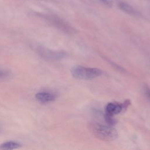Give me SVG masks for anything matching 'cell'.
I'll return each instance as SVG.
<instances>
[{"instance_id": "8992f818", "label": "cell", "mask_w": 150, "mask_h": 150, "mask_svg": "<svg viewBox=\"0 0 150 150\" xmlns=\"http://www.w3.org/2000/svg\"><path fill=\"white\" fill-rule=\"evenodd\" d=\"M117 5L118 8L122 11L123 12L127 13L128 15L138 16L139 15V13L135 9H134L132 6H131L127 2L123 1H118Z\"/></svg>"}, {"instance_id": "5b68a950", "label": "cell", "mask_w": 150, "mask_h": 150, "mask_svg": "<svg viewBox=\"0 0 150 150\" xmlns=\"http://www.w3.org/2000/svg\"><path fill=\"white\" fill-rule=\"evenodd\" d=\"M36 99L41 103H47L56 100V96L52 93L48 91H40L36 94Z\"/></svg>"}, {"instance_id": "277c9868", "label": "cell", "mask_w": 150, "mask_h": 150, "mask_svg": "<svg viewBox=\"0 0 150 150\" xmlns=\"http://www.w3.org/2000/svg\"><path fill=\"white\" fill-rule=\"evenodd\" d=\"M48 19L49 22L56 28L65 33H72L74 31V29L70 25L57 16H49L48 17Z\"/></svg>"}, {"instance_id": "3957f363", "label": "cell", "mask_w": 150, "mask_h": 150, "mask_svg": "<svg viewBox=\"0 0 150 150\" xmlns=\"http://www.w3.org/2000/svg\"><path fill=\"white\" fill-rule=\"evenodd\" d=\"M37 52L41 57L49 61L60 60L67 56L65 51L52 50L43 46H38Z\"/></svg>"}, {"instance_id": "7c38bea8", "label": "cell", "mask_w": 150, "mask_h": 150, "mask_svg": "<svg viewBox=\"0 0 150 150\" xmlns=\"http://www.w3.org/2000/svg\"><path fill=\"white\" fill-rule=\"evenodd\" d=\"M145 95L146 96L147 98L150 101V88H149L148 87H145Z\"/></svg>"}, {"instance_id": "7a4b0ae2", "label": "cell", "mask_w": 150, "mask_h": 150, "mask_svg": "<svg viewBox=\"0 0 150 150\" xmlns=\"http://www.w3.org/2000/svg\"><path fill=\"white\" fill-rule=\"evenodd\" d=\"M71 75L77 79L90 80L101 75L102 70L95 67H86L80 65L73 67L70 70Z\"/></svg>"}, {"instance_id": "ba28073f", "label": "cell", "mask_w": 150, "mask_h": 150, "mask_svg": "<svg viewBox=\"0 0 150 150\" xmlns=\"http://www.w3.org/2000/svg\"><path fill=\"white\" fill-rule=\"evenodd\" d=\"M22 146V145L20 142L15 141H8L2 143L0 145V149L9 150L17 149Z\"/></svg>"}, {"instance_id": "8fae6325", "label": "cell", "mask_w": 150, "mask_h": 150, "mask_svg": "<svg viewBox=\"0 0 150 150\" xmlns=\"http://www.w3.org/2000/svg\"><path fill=\"white\" fill-rule=\"evenodd\" d=\"M100 2H101L103 4L105 5L108 6V7H111L112 6V0H99Z\"/></svg>"}, {"instance_id": "30bf717a", "label": "cell", "mask_w": 150, "mask_h": 150, "mask_svg": "<svg viewBox=\"0 0 150 150\" xmlns=\"http://www.w3.org/2000/svg\"><path fill=\"white\" fill-rule=\"evenodd\" d=\"M9 71L5 70L0 69V79H6L8 77H9Z\"/></svg>"}, {"instance_id": "6da1fadb", "label": "cell", "mask_w": 150, "mask_h": 150, "mask_svg": "<svg viewBox=\"0 0 150 150\" xmlns=\"http://www.w3.org/2000/svg\"><path fill=\"white\" fill-rule=\"evenodd\" d=\"M91 132L98 139L104 141H111L118 137L115 128L111 125H105L98 123H91L89 125Z\"/></svg>"}, {"instance_id": "9c48e42d", "label": "cell", "mask_w": 150, "mask_h": 150, "mask_svg": "<svg viewBox=\"0 0 150 150\" xmlns=\"http://www.w3.org/2000/svg\"><path fill=\"white\" fill-rule=\"evenodd\" d=\"M104 119L107 123L110 125H114L116 124V120H115V118H114L112 115L105 113L104 115Z\"/></svg>"}, {"instance_id": "52a82bcc", "label": "cell", "mask_w": 150, "mask_h": 150, "mask_svg": "<svg viewBox=\"0 0 150 150\" xmlns=\"http://www.w3.org/2000/svg\"><path fill=\"white\" fill-rule=\"evenodd\" d=\"M123 109L122 104L117 103H108L105 107V112L111 115H115L119 114Z\"/></svg>"}]
</instances>
